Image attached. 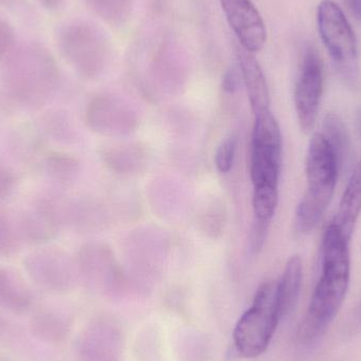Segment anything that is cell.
I'll return each mask as SVG.
<instances>
[{
  "mask_svg": "<svg viewBox=\"0 0 361 361\" xmlns=\"http://www.w3.org/2000/svg\"><path fill=\"white\" fill-rule=\"evenodd\" d=\"M18 241L16 231L13 229L4 214H0V254L4 256H12L16 252Z\"/></svg>",
  "mask_w": 361,
  "mask_h": 361,
  "instance_id": "obj_25",
  "label": "cell"
},
{
  "mask_svg": "<svg viewBox=\"0 0 361 361\" xmlns=\"http://www.w3.org/2000/svg\"><path fill=\"white\" fill-rule=\"evenodd\" d=\"M302 261L300 257L288 259L281 279L277 282V302L280 315L283 318L294 309L302 286Z\"/></svg>",
  "mask_w": 361,
  "mask_h": 361,
  "instance_id": "obj_16",
  "label": "cell"
},
{
  "mask_svg": "<svg viewBox=\"0 0 361 361\" xmlns=\"http://www.w3.org/2000/svg\"><path fill=\"white\" fill-rule=\"evenodd\" d=\"M63 210L53 200L42 199L19 221V233L25 242L42 244L56 235L63 223Z\"/></svg>",
  "mask_w": 361,
  "mask_h": 361,
  "instance_id": "obj_12",
  "label": "cell"
},
{
  "mask_svg": "<svg viewBox=\"0 0 361 361\" xmlns=\"http://www.w3.org/2000/svg\"><path fill=\"white\" fill-rule=\"evenodd\" d=\"M4 82L8 94L17 103L39 107L59 89L61 70L44 44L27 42L15 47L4 59Z\"/></svg>",
  "mask_w": 361,
  "mask_h": 361,
  "instance_id": "obj_2",
  "label": "cell"
},
{
  "mask_svg": "<svg viewBox=\"0 0 361 361\" xmlns=\"http://www.w3.org/2000/svg\"><path fill=\"white\" fill-rule=\"evenodd\" d=\"M324 87V69L317 52L305 51L298 80L295 87V107L300 128L305 133L313 129L319 111Z\"/></svg>",
  "mask_w": 361,
  "mask_h": 361,
  "instance_id": "obj_8",
  "label": "cell"
},
{
  "mask_svg": "<svg viewBox=\"0 0 361 361\" xmlns=\"http://www.w3.org/2000/svg\"><path fill=\"white\" fill-rule=\"evenodd\" d=\"M145 152L139 146H120L104 152L106 164L118 173H135L144 166Z\"/></svg>",
  "mask_w": 361,
  "mask_h": 361,
  "instance_id": "obj_18",
  "label": "cell"
},
{
  "mask_svg": "<svg viewBox=\"0 0 361 361\" xmlns=\"http://www.w3.org/2000/svg\"><path fill=\"white\" fill-rule=\"evenodd\" d=\"M61 320L49 310H40L30 320L32 333L44 343H53L61 338Z\"/></svg>",
  "mask_w": 361,
  "mask_h": 361,
  "instance_id": "obj_21",
  "label": "cell"
},
{
  "mask_svg": "<svg viewBox=\"0 0 361 361\" xmlns=\"http://www.w3.org/2000/svg\"><path fill=\"white\" fill-rule=\"evenodd\" d=\"M360 315L361 316V305H360Z\"/></svg>",
  "mask_w": 361,
  "mask_h": 361,
  "instance_id": "obj_35",
  "label": "cell"
},
{
  "mask_svg": "<svg viewBox=\"0 0 361 361\" xmlns=\"http://www.w3.org/2000/svg\"><path fill=\"white\" fill-rule=\"evenodd\" d=\"M57 46L67 63L85 78H97L109 63L111 48L102 30L86 21L63 25Z\"/></svg>",
  "mask_w": 361,
  "mask_h": 361,
  "instance_id": "obj_5",
  "label": "cell"
},
{
  "mask_svg": "<svg viewBox=\"0 0 361 361\" xmlns=\"http://www.w3.org/2000/svg\"><path fill=\"white\" fill-rule=\"evenodd\" d=\"M44 171L51 180L67 186L78 178L80 162L70 154L54 152L49 154L44 160Z\"/></svg>",
  "mask_w": 361,
  "mask_h": 361,
  "instance_id": "obj_20",
  "label": "cell"
},
{
  "mask_svg": "<svg viewBox=\"0 0 361 361\" xmlns=\"http://www.w3.org/2000/svg\"><path fill=\"white\" fill-rule=\"evenodd\" d=\"M32 281L44 290L61 292L71 286L73 264L67 254L57 248H42L23 261Z\"/></svg>",
  "mask_w": 361,
  "mask_h": 361,
  "instance_id": "obj_9",
  "label": "cell"
},
{
  "mask_svg": "<svg viewBox=\"0 0 361 361\" xmlns=\"http://www.w3.org/2000/svg\"><path fill=\"white\" fill-rule=\"evenodd\" d=\"M12 326L6 322V319L0 316V343L8 341V337L12 335Z\"/></svg>",
  "mask_w": 361,
  "mask_h": 361,
  "instance_id": "obj_31",
  "label": "cell"
},
{
  "mask_svg": "<svg viewBox=\"0 0 361 361\" xmlns=\"http://www.w3.org/2000/svg\"><path fill=\"white\" fill-rule=\"evenodd\" d=\"M320 37L341 73L354 82L358 72L355 34L343 10L332 0H322L317 11Z\"/></svg>",
  "mask_w": 361,
  "mask_h": 361,
  "instance_id": "obj_7",
  "label": "cell"
},
{
  "mask_svg": "<svg viewBox=\"0 0 361 361\" xmlns=\"http://www.w3.org/2000/svg\"><path fill=\"white\" fill-rule=\"evenodd\" d=\"M16 47V36L12 25L0 15V61L6 59Z\"/></svg>",
  "mask_w": 361,
  "mask_h": 361,
  "instance_id": "obj_26",
  "label": "cell"
},
{
  "mask_svg": "<svg viewBox=\"0 0 361 361\" xmlns=\"http://www.w3.org/2000/svg\"><path fill=\"white\" fill-rule=\"evenodd\" d=\"M16 186V176L12 169L0 163V201L8 199Z\"/></svg>",
  "mask_w": 361,
  "mask_h": 361,
  "instance_id": "obj_28",
  "label": "cell"
},
{
  "mask_svg": "<svg viewBox=\"0 0 361 361\" xmlns=\"http://www.w3.org/2000/svg\"><path fill=\"white\" fill-rule=\"evenodd\" d=\"M241 72L237 68H229L226 73L223 76L222 89L225 93L233 94L239 90L240 82H241Z\"/></svg>",
  "mask_w": 361,
  "mask_h": 361,
  "instance_id": "obj_29",
  "label": "cell"
},
{
  "mask_svg": "<svg viewBox=\"0 0 361 361\" xmlns=\"http://www.w3.org/2000/svg\"><path fill=\"white\" fill-rule=\"evenodd\" d=\"M0 6L18 15L25 14L30 8L27 0H0Z\"/></svg>",
  "mask_w": 361,
  "mask_h": 361,
  "instance_id": "obj_30",
  "label": "cell"
},
{
  "mask_svg": "<svg viewBox=\"0 0 361 361\" xmlns=\"http://www.w3.org/2000/svg\"><path fill=\"white\" fill-rule=\"evenodd\" d=\"M91 12L111 25H122L131 16L133 0H82Z\"/></svg>",
  "mask_w": 361,
  "mask_h": 361,
  "instance_id": "obj_19",
  "label": "cell"
},
{
  "mask_svg": "<svg viewBox=\"0 0 361 361\" xmlns=\"http://www.w3.org/2000/svg\"><path fill=\"white\" fill-rule=\"evenodd\" d=\"M33 296L25 282L4 267H0V310L23 315L31 310Z\"/></svg>",
  "mask_w": 361,
  "mask_h": 361,
  "instance_id": "obj_15",
  "label": "cell"
},
{
  "mask_svg": "<svg viewBox=\"0 0 361 361\" xmlns=\"http://www.w3.org/2000/svg\"><path fill=\"white\" fill-rule=\"evenodd\" d=\"M345 4L353 16L361 19V0H345Z\"/></svg>",
  "mask_w": 361,
  "mask_h": 361,
  "instance_id": "obj_32",
  "label": "cell"
},
{
  "mask_svg": "<svg viewBox=\"0 0 361 361\" xmlns=\"http://www.w3.org/2000/svg\"><path fill=\"white\" fill-rule=\"evenodd\" d=\"M85 120L91 130L107 135L130 133L137 122V116L126 103L110 95H102L91 101Z\"/></svg>",
  "mask_w": 361,
  "mask_h": 361,
  "instance_id": "obj_10",
  "label": "cell"
},
{
  "mask_svg": "<svg viewBox=\"0 0 361 361\" xmlns=\"http://www.w3.org/2000/svg\"><path fill=\"white\" fill-rule=\"evenodd\" d=\"M322 135L334 152L339 171L345 169L352 154L351 137L345 122L337 114H328L322 123Z\"/></svg>",
  "mask_w": 361,
  "mask_h": 361,
  "instance_id": "obj_17",
  "label": "cell"
},
{
  "mask_svg": "<svg viewBox=\"0 0 361 361\" xmlns=\"http://www.w3.org/2000/svg\"><path fill=\"white\" fill-rule=\"evenodd\" d=\"M42 128L51 139L57 142H69L74 133L67 116L61 111H51L42 118Z\"/></svg>",
  "mask_w": 361,
  "mask_h": 361,
  "instance_id": "obj_23",
  "label": "cell"
},
{
  "mask_svg": "<svg viewBox=\"0 0 361 361\" xmlns=\"http://www.w3.org/2000/svg\"><path fill=\"white\" fill-rule=\"evenodd\" d=\"M338 173L334 152L322 133H314L305 160L307 189L295 214L294 227L298 235H309L319 224L334 195Z\"/></svg>",
  "mask_w": 361,
  "mask_h": 361,
  "instance_id": "obj_3",
  "label": "cell"
},
{
  "mask_svg": "<svg viewBox=\"0 0 361 361\" xmlns=\"http://www.w3.org/2000/svg\"><path fill=\"white\" fill-rule=\"evenodd\" d=\"M42 8L48 11L59 10L63 4V0H37Z\"/></svg>",
  "mask_w": 361,
  "mask_h": 361,
  "instance_id": "obj_33",
  "label": "cell"
},
{
  "mask_svg": "<svg viewBox=\"0 0 361 361\" xmlns=\"http://www.w3.org/2000/svg\"><path fill=\"white\" fill-rule=\"evenodd\" d=\"M351 278L349 240L331 223L322 240V273L313 295L307 316L299 330V338H317L335 319L347 296Z\"/></svg>",
  "mask_w": 361,
  "mask_h": 361,
  "instance_id": "obj_1",
  "label": "cell"
},
{
  "mask_svg": "<svg viewBox=\"0 0 361 361\" xmlns=\"http://www.w3.org/2000/svg\"><path fill=\"white\" fill-rule=\"evenodd\" d=\"M239 70L242 80L247 90L248 99L255 114L264 111L269 107V91L267 78L255 53L243 47L235 46Z\"/></svg>",
  "mask_w": 361,
  "mask_h": 361,
  "instance_id": "obj_13",
  "label": "cell"
},
{
  "mask_svg": "<svg viewBox=\"0 0 361 361\" xmlns=\"http://www.w3.org/2000/svg\"><path fill=\"white\" fill-rule=\"evenodd\" d=\"M356 128H357L358 135L361 139V107L356 111Z\"/></svg>",
  "mask_w": 361,
  "mask_h": 361,
  "instance_id": "obj_34",
  "label": "cell"
},
{
  "mask_svg": "<svg viewBox=\"0 0 361 361\" xmlns=\"http://www.w3.org/2000/svg\"><path fill=\"white\" fill-rule=\"evenodd\" d=\"M282 163L279 123L269 109L256 114L250 145V173L254 188H278Z\"/></svg>",
  "mask_w": 361,
  "mask_h": 361,
  "instance_id": "obj_6",
  "label": "cell"
},
{
  "mask_svg": "<svg viewBox=\"0 0 361 361\" xmlns=\"http://www.w3.org/2000/svg\"><path fill=\"white\" fill-rule=\"evenodd\" d=\"M278 197H279L278 188H271V187L254 188L252 209H254L255 219L271 223L277 209Z\"/></svg>",
  "mask_w": 361,
  "mask_h": 361,
  "instance_id": "obj_22",
  "label": "cell"
},
{
  "mask_svg": "<svg viewBox=\"0 0 361 361\" xmlns=\"http://www.w3.org/2000/svg\"><path fill=\"white\" fill-rule=\"evenodd\" d=\"M281 319L277 302V282L261 284L252 307L244 312L233 331V345L241 357L262 355L275 334Z\"/></svg>",
  "mask_w": 361,
  "mask_h": 361,
  "instance_id": "obj_4",
  "label": "cell"
},
{
  "mask_svg": "<svg viewBox=\"0 0 361 361\" xmlns=\"http://www.w3.org/2000/svg\"><path fill=\"white\" fill-rule=\"evenodd\" d=\"M361 214V161L356 165L339 203L334 224L348 240L351 239L354 227Z\"/></svg>",
  "mask_w": 361,
  "mask_h": 361,
  "instance_id": "obj_14",
  "label": "cell"
},
{
  "mask_svg": "<svg viewBox=\"0 0 361 361\" xmlns=\"http://www.w3.org/2000/svg\"><path fill=\"white\" fill-rule=\"evenodd\" d=\"M221 6L238 42L246 50L260 51L267 42V27L252 0H220Z\"/></svg>",
  "mask_w": 361,
  "mask_h": 361,
  "instance_id": "obj_11",
  "label": "cell"
},
{
  "mask_svg": "<svg viewBox=\"0 0 361 361\" xmlns=\"http://www.w3.org/2000/svg\"><path fill=\"white\" fill-rule=\"evenodd\" d=\"M269 224L271 223L263 222V221L255 219L250 233V246L252 252H258L262 250L263 245L267 241Z\"/></svg>",
  "mask_w": 361,
  "mask_h": 361,
  "instance_id": "obj_27",
  "label": "cell"
},
{
  "mask_svg": "<svg viewBox=\"0 0 361 361\" xmlns=\"http://www.w3.org/2000/svg\"><path fill=\"white\" fill-rule=\"evenodd\" d=\"M237 140L235 137H226L221 142L214 154V165L219 173H228L233 169L235 162Z\"/></svg>",
  "mask_w": 361,
  "mask_h": 361,
  "instance_id": "obj_24",
  "label": "cell"
}]
</instances>
